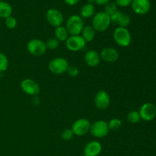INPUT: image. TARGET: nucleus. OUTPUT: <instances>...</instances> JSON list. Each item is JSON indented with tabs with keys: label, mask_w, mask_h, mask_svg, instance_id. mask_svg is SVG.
Here are the masks:
<instances>
[{
	"label": "nucleus",
	"mask_w": 156,
	"mask_h": 156,
	"mask_svg": "<svg viewBox=\"0 0 156 156\" xmlns=\"http://www.w3.org/2000/svg\"><path fill=\"white\" fill-rule=\"evenodd\" d=\"M111 18L105 12L94 14L92 18V27L97 32H105L111 25Z\"/></svg>",
	"instance_id": "nucleus-1"
},
{
	"label": "nucleus",
	"mask_w": 156,
	"mask_h": 156,
	"mask_svg": "<svg viewBox=\"0 0 156 156\" xmlns=\"http://www.w3.org/2000/svg\"><path fill=\"white\" fill-rule=\"evenodd\" d=\"M85 27L84 19L81 16L73 15L67 19L66 28L70 35H79Z\"/></svg>",
	"instance_id": "nucleus-2"
},
{
	"label": "nucleus",
	"mask_w": 156,
	"mask_h": 156,
	"mask_svg": "<svg viewBox=\"0 0 156 156\" xmlns=\"http://www.w3.org/2000/svg\"><path fill=\"white\" fill-rule=\"evenodd\" d=\"M113 37L116 44L122 47H128L132 41L130 32L126 27H117L113 34Z\"/></svg>",
	"instance_id": "nucleus-3"
},
{
	"label": "nucleus",
	"mask_w": 156,
	"mask_h": 156,
	"mask_svg": "<svg viewBox=\"0 0 156 156\" xmlns=\"http://www.w3.org/2000/svg\"><path fill=\"white\" fill-rule=\"evenodd\" d=\"M69 62L65 58L56 57L51 59L48 64L49 70L55 75H62L66 73Z\"/></svg>",
	"instance_id": "nucleus-4"
},
{
	"label": "nucleus",
	"mask_w": 156,
	"mask_h": 156,
	"mask_svg": "<svg viewBox=\"0 0 156 156\" xmlns=\"http://www.w3.org/2000/svg\"><path fill=\"white\" fill-rule=\"evenodd\" d=\"M27 50L32 56H41L46 53L47 49L45 42L40 39H32L27 43Z\"/></svg>",
	"instance_id": "nucleus-5"
},
{
	"label": "nucleus",
	"mask_w": 156,
	"mask_h": 156,
	"mask_svg": "<svg viewBox=\"0 0 156 156\" xmlns=\"http://www.w3.org/2000/svg\"><path fill=\"white\" fill-rule=\"evenodd\" d=\"M91 125V123L88 119L80 118L76 120L73 123L71 129L74 135L78 136H83L90 132Z\"/></svg>",
	"instance_id": "nucleus-6"
},
{
	"label": "nucleus",
	"mask_w": 156,
	"mask_h": 156,
	"mask_svg": "<svg viewBox=\"0 0 156 156\" xmlns=\"http://www.w3.org/2000/svg\"><path fill=\"white\" fill-rule=\"evenodd\" d=\"M87 43L80 35H70L66 41V47L72 52H77L83 50Z\"/></svg>",
	"instance_id": "nucleus-7"
},
{
	"label": "nucleus",
	"mask_w": 156,
	"mask_h": 156,
	"mask_svg": "<svg viewBox=\"0 0 156 156\" xmlns=\"http://www.w3.org/2000/svg\"><path fill=\"white\" fill-rule=\"evenodd\" d=\"M109 130L108 123L105 120H99L91 125L90 133L96 138H103L108 135Z\"/></svg>",
	"instance_id": "nucleus-8"
},
{
	"label": "nucleus",
	"mask_w": 156,
	"mask_h": 156,
	"mask_svg": "<svg viewBox=\"0 0 156 156\" xmlns=\"http://www.w3.org/2000/svg\"><path fill=\"white\" fill-rule=\"evenodd\" d=\"M46 18L49 24L55 27H59L64 21V17L62 12L56 9H50L46 13Z\"/></svg>",
	"instance_id": "nucleus-9"
},
{
	"label": "nucleus",
	"mask_w": 156,
	"mask_h": 156,
	"mask_svg": "<svg viewBox=\"0 0 156 156\" xmlns=\"http://www.w3.org/2000/svg\"><path fill=\"white\" fill-rule=\"evenodd\" d=\"M20 87L23 92L31 96H36L41 91L39 85L34 80L30 79H23L20 84Z\"/></svg>",
	"instance_id": "nucleus-10"
},
{
	"label": "nucleus",
	"mask_w": 156,
	"mask_h": 156,
	"mask_svg": "<svg viewBox=\"0 0 156 156\" xmlns=\"http://www.w3.org/2000/svg\"><path fill=\"white\" fill-rule=\"evenodd\" d=\"M139 114L142 120L151 121L156 116V107L152 103H145L140 108Z\"/></svg>",
	"instance_id": "nucleus-11"
},
{
	"label": "nucleus",
	"mask_w": 156,
	"mask_h": 156,
	"mask_svg": "<svg viewBox=\"0 0 156 156\" xmlns=\"http://www.w3.org/2000/svg\"><path fill=\"white\" fill-rule=\"evenodd\" d=\"M111 98L106 91H99L94 97V105L99 110H105L109 107Z\"/></svg>",
	"instance_id": "nucleus-12"
},
{
	"label": "nucleus",
	"mask_w": 156,
	"mask_h": 156,
	"mask_svg": "<svg viewBox=\"0 0 156 156\" xmlns=\"http://www.w3.org/2000/svg\"><path fill=\"white\" fill-rule=\"evenodd\" d=\"M136 14L143 15L150 11L151 2L149 0H133L130 5Z\"/></svg>",
	"instance_id": "nucleus-13"
},
{
	"label": "nucleus",
	"mask_w": 156,
	"mask_h": 156,
	"mask_svg": "<svg viewBox=\"0 0 156 156\" xmlns=\"http://www.w3.org/2000/svg\"><path fill=\"white\" fill-rule=\"evenodd\" d=\"M111 22L117 24L119 27H126L130 23V18L129 15L126 13L117 11L116 13L110 16Z\"/></svg>",
	"instance_id": "nucleus-14"
},
{
	"label": "nucleus",
	"mask_w": 156,
	"mask_h": 156,
	"mask_svg": "<svg viewBox=\"0 0 156 156\" xmlns=\"http://www.w3.org/2000/svg\"><path fill=\"white\" fill-rule=\"evenodd\" d=\"M100 57L107 62H114L118 59L119 53L113 47H105L101 51Z\"/></svg>",
	"instance_id": "nucleus-15"
},
{
	"label": "nucleus",
	"mask_w": 156,
	"mask_h": 156,
	"mask_svg": "<svg viewBox=\"0 0 156 156\" xmlns=\"http://www.w3.org/2000/svg\"><path fill=\"white\" fill-rule=\"evenodd\" d=\"M102 151V146L99 142L91 141L84 148V156H98Z\"/></svg>",
	"instance_id": "nucleus-16"
},
{
	"label": "nucleus",
	"mask_w": 156,
	"mask_h": 156,
	"mask_svg": "<svg viewBox=\"0 0 156 156\" xmlns=\"http://www.w3.org/2000/svg\"><path fill=\"white\" fill-rule=\"evenodd\" d=\"M84 59H85V63H86L88 66L94 68V67L98 66L99 63H100V54L97 51H95V50H88L85 54Z\"/></svg>",
	"instance_id": "nucleus-17"
},
{
	"label": "nucleus",
	"mask_w": 156,
	"mask_h": 156,
	"mask_svg": "<svg viewBox=\"0 0 156 156\" xmlns=\"http://www.w3.org/2000/svg\"><path fill=\"white\" fill-rule=\"evenodd\" d=\"M95 30L93 28L92 26L87 25L84 27V28L82 30V35L84 40L85 41V42H91L93 40L95 37Z\"/></svg>",
	"instance_id": "nucleus-18"
},
{
	"label": "nucleus",
	"mask_w": 156,
	"mask_h": 156,
	"mask_svg": "<svg viewBox=\"0 0 156 156\" xmlns=\"http://www.w3.org/2000/svg\"><path fill=\"white\" fill-rule=\"evenodd\" d=\"M82 18H91L95 14V8L93 5V4L91 3H87L84 6H82V9L80 12Z\"/></svg>",
	"instance_id": "nucleus-19"
},
{
	"label": "nucleus",
	"mask_w": 156,
	"mask_h": 156,
	"mask_svg": "<svg viewBox=\"0 0 156 156\" xmlns=\"http://www.w3.org/2000/svg\"><path fill=\"white\" fill-rule=\"evenodd\" d=\"M12 7L9 3L6 2H0V18H7L12 16Z\"/></svg>",
	"instance_id": "nucleus-20"
},
{
	"label": "nucleus",
	"mask_w": 156,
	"mask_h": 156,
	"mask_svg": "<svg viewBox=\"0 0 156 156\" xmlns=\"http://www.w3.org/2000/svg\"><path fill=\"white\" fill-rule=\"evenodd\" d=\"M55 38L59 41V42H63L67 40L69 37V33L67 31L66 28L64 26L61 25L59 27H56L54 31Z\"/></svg>",
	"instance_id": "nucleus-21"
},
{
	"label": "nucleus",
	"mask_w": 156,
	"mask_h": 156,
	"mask_svg": "<svg viewBox=\"0 0 156 156\" xmlns=\"http://www.w3.org/2000/svg\"><path fill=\"white\" fill-rule=\"evenodd\" d=\"M9 67V59L5 54L0 52V73L5 72Z\"/></svg>",
	"instance_id": "nucleus-22"
},
{
	"label": "nucleus",
	"mask_w": 156,
	"mask_h": 156,
	"mask_svg": "<svg viewBox=\"0 0 156 156\" xmlns=\"http://www.w3.org/2000/svg\"><path fill=\"white\" fill-rule=\"evenodd\" d=\"M140 116L139 111H131L127 114V120L130 123H137L140 120Z\"/></svg>",
	"instance_id": "nucleus-23"
},
{
	"label": "nucleus",
	"mask_w": 156,
	"mask_h": 156,
	"mask_svg": "<svg viewBox=\"0 0 156 156\" xmlns=\"http://www.w3.org/2000/svg\"><path fill=\"white\" fill-rule=\"evenodd\" d=\"M117 11H118V9H117V5H116L115 2H110L109 3L105 5V12L106 14H108L109 16L114 15V14L116 13Z\"/></svg>",
	"instance_id": "nucleus-24"
},
{
	"label": "nucleus",
	"mask_w": 156,
	"mask_h": 156,
	"mask_svg": "<svg viewBox=\"0 0 156 156\" xmlns=\"http://www.w3.org/2000/svg\"><path fill=\"white\" fill-rule=\"evenodd\" d=\"M46 47L47 49L50 50H54L58 48L59 45V41L56 40V38H50L45 42Z\"/></svg>",
	"instance_id": "nucleus-25"
},
{
	"label": "nucleus",
	"mask_w": 156,
	"mask_h": 156,
	"mask_svg": "<svg viewBox=\"0 0 156 156\" xmlns=\"http://www.w3.org/2000/svg\"><path fill=\"white\" fill-rule=\"evenodd\" d=\"M108 123V126H109L110 129L112 130H117V129H120V127L122 125V122L120 119L118 118H113L111 119Z\"/></svg>",
	"instance_id": "nucleus-26"
},
{
	"label": "nucleus",
	"mask_w": 156,
	"mask_h": 156,
	"mask_svg": "<svg viewBox=\"0 0 156 156\" xmlns=\"http://www.w3.org/2000/svg\"><path fill=\"white\" fill-rule=\"evenodd\" d=\"M5 26L7 28L10 29V30H13V29H15L17 27L18 22H17L16 18L12 16H10L9 18H5Z\"/></svg>",
	"instance_id": "nucleus-27"
},
{
	"label": "nucleus",
	"mask_w": 156,
	"mask_h": 156,
	"mask_svg": "<svg viewBox=\"0 0 156 156\" xmlns=\"http://www.w3.org/2000/svg\"><path fill=\"white\" fill-rule=\"evenodd\" d=\"M73 136H74V133H73V130L70 128L65 129L62 132V134H61V137L65 141H69L73 138Z\"/></svg>",
	"instance_id": "nucleus-28"
},
{
	"label": "nucleus",
	"mask_w": 156,
	"mask_h": 156,
	"mask_svg": "<svg viewBox=\"0 0 156 156\" xmlns=\"http://www.w3.org/2000/svg\"><path fill=\"white\" fill-rule=\"evenodd\" d=\"M66 73L70 77H76V76L79 75V69L76 66H69Z\"/></svg>",
	"instance_id": "nucleus-29"
},
{
	"label": "nucleus",
	"mask_w": 156,
	"mask_h": 156,
	"mask_svg": "<svg viewBox=\"0 0 156 156\" xmlns=\"http://www.w3.org/2000/svg\"><path fill=\"white\" fill-rule=\"evenodd\" d=\"M133 0H115V3L120 7H127L130 5Z\"/></svg>",
	"instance_id": "nucleus-30"
},
{
	"label": "nucleus",
	"mask_w": 156,
	"mask_h": 156,
	"mask_svg": "<svg viewBox=\"0 0 156 156\" xmlns=\"http://www.w3.org/2000/svg\"><path fill=\"white\" fill-rule=\"evenodd\" d=\"M81 0H64L66 4H67L68 5H75L78 4V3L80 2Z\"/></svg>",
	"instance_id": "nucleus-31"
},
{
	"label": "nucleus",
	"mask_w": 156,
	"mask_h": 156,
	"mask_svg": "<svg viewBox=\"0 0 156 156\" xmlns=\"http://www.w3.org/2000/svg\"><path fill=\"white\" fill-rule=\"evenodd\" d=\"M94 2H96V4L99 5H105L109 3L111 0H94Z\"/></svg>",
	"instance_id": "nucleus-32"
},
{
	"label": "nucleus",
	"mask_w": 156,
	"mask_h": 156,
	"mask_svg": "<svg viewBox=\"0 0 156 156\" xmlns=\"http://www.w3.org/2000/svg\"><path fill=\"white\" fill-rule=\"evenodd\" d=\"M1 1H2V0H0V2H1Z\"/></svg>",
	"instance_id": "nucleus-33"
}]
</instances>
